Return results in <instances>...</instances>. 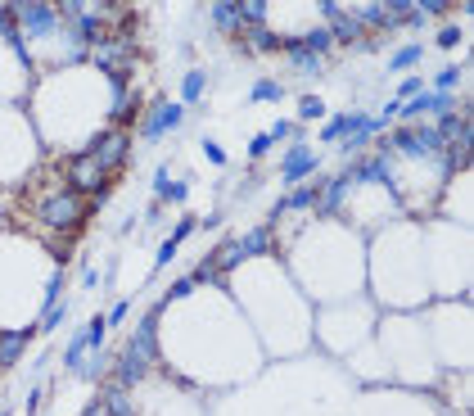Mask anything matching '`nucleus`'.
I'll use <instances>...</instances> for the list:
<instances>
[{
  "instance_id": "obj_1",
  "label": "nucleus",
  "mask_w": 474,
  "mask_h": 416,
  "mask_svg": "<svg viewBox=\"0 0 474 416\" xmlns=\"http://www.w3.org/2000/svg\"><path fill=\"white\" fill-rule=\"evenodd\" d=\"M158 312H163V303L145 312V321L136 326V335H131L127 353H122V362H118V384H122V389L141 384L145 371H150V362L158 358Z\"/></svg>"
},
{
  "instance_id": "obj_2",
  "label": "nucleus",
  "mask_w": 474,
  "mask_h": 416,
  "mask_svg": "<svg viewBox=\"0 0 474 416\" xmlns=\"http://www.w3.org/2000/svg\"><path fill=\"white\" fill-rule=\"evenodd\" d=\"M36 218L50 231H73L77 222L86 218V199L77 195V190H50V195L36 204Z\"/></svg>"
},
{
  "instance_id": "obj_3",
  "label": "nucleus",
  "mask_w": 474,
  "mask_h": 416,
  "mask_svg": "<svg viewBox=\"0 0 474 416\" xmlns=\"http://www.w3.org/2000/svg\"><path fill=\"white\" fill-rule=\"evenodd\" d=\"M91 59H95L104 73L122 77L131 64H136V41H131V36H104V41L91 45Z\"/></svg>"
},
{
  "instance_id": "obj_4",
  "label": "nucleus",
  "mask_w": 474,
  "mask_h": 416,
  "mask_svg": "<svg viewBox=\"0 0 474 416\" xmlns=\"http://www.w3.org/2000/svg\"><path fill=\"white\" fill-rule=\"evenodd\" d=\"M104 181H108V172L95 163V154H73L68 159V186L77 195H104Z\"/></svg>"
},
{
  "instance_id": "obj_5",
  "label": "nucleus",
  "mask_w": 474,
  "mask_h": 416,
  "mask_svg": "<svg viewBox=\"0 0 474 416\" xmlns=\"http://www.w3.org/2000/svg\"><path fill=\"white\" fill-rule=\"evenodd\" d=\"M127 150H131V136L118 132V127H108V132H99L95 141H91L86 154H95V163L108 172V167H122V163H127Z\"/></svg>"
},
{
  "instance_id": "obj_6",
  "label": "nucleus",
  "mask_w": 474,
  "mask_h": 416,
  "mask_svg": "<svg viewBox=\"0 0 474 416\" xmlns=\"http://www.w3.org/2000/svg\"><path fill=\"white\" fill-rule=\"evenodd\" d=\"M54 19H59L54 5H19V23H23V32H27V36H50Z\"/></svg>"
},
{
  "instance_id": "obj_7",
  "label": "nucleus",
  "mask_w": 474,
  "mask_h": 416,
  "mask_svg": "<svg viewBox=\"0 0 474 416\" xmlns=\"http://www.w3.org/2000/svg\"><path fill=\"white\" fill-rule=\"evenodd\" d=\"M176 122H185V104H158V109H154V118H145V141H158L163 132H172Z\"/></svg>"
},
{
  "instance_id": "obj_8",
  "label": "nucleus",
  "mask_w": 474,
  "mask_h": 416,
  "mask_svg": "<svg viewBox=\"0 0 474 416\" xmlns=\"http://www.w3.org/2000/svg\"><path fill=\"white\" fill-rule=\"evenodd\" d=\"M470 163H474V127H470V132H461V136H456V145L447 150V172H465Z\"/></svg>"
},
{
  "instance_id": "obj_9",
  "label": "nucleus",
  "mask_w": 474,
  "mask_h": 416,
  "mask_svg": "<svg viewBox=\"0 0 474 416\" xmlns=\"http://www.w3.org/2000/svg\"><path fill=\"white\" fill-rule=\"evenodd\" d=\"M312 167H316V159L303 150V145H294V150L285 154V181H303V176L312 172Z\"/></svg>"
},
{
  "instance_id": "obj_10",
  "label": "nucleus",
  "mask_w": 474,
  "mask_h": 416,
  "mask_svg": "<svg viewBox=\"0 0 474 416\" xmlns=\"http://www.w3.org/2000/svg\"><path fill=\"white\" fill-rule=\"evenodd\" d=\"M281 45L289 50V59H294V68H298V73H321V59H316V55H307L303 36H289V41H281Z\"/></svg>"
},
{
  "instance_id": "obj_11",
  "label": "nucleus",
  "mask_w": 474,
  "mask_h": 416,
  "mask_svg": "<svg viewBox=\"0 0 474 416\" xmlns=\"http://www.w3.org/2000/svg\"><path fill=\"white\" fill-rule=\"evenodd\" d=\"M27 340H32V330H5V335H0V367H10Z\"/></svg>"
},
{
  "instance_id": "obj_12",
  "label": "nucleus",
  "mask_w": 474,
  "mask_h": 416,
  "mask_svg": "<svg viewBox=\"0 0 474 416\" xmlns=\"http://www.w3.org/2000/svg\"><path fill=\"white\" fill-rule=\"evenodd\" d=\"M267 249H271V231H267V227L248 231L244 240H239V253H244V258H253V253H267Z\"/></svg>"
},
{
  "instance_id": "obj_13",
  "label": "nucleus",
  "mask_w": 474,
  "mask_h": 416,
  "mask_svg": "<svg viewBox=\"0 0 474 416\" xmlns=\"http://www.w3.org/2000/svg\"><path fill=\"white\" fill-rule=\"evenodd\" d=\"M303 45H307V55H330V45H334V36H330V27H312V32L303 36Z\"/></svg>"
},
{
  "instance_id": "obj_14",
  "label": "nucleus",
  "mask_w": 474,
  "mask_h": 416,
  "mask_svg": "<svg viewBox=\"0 0 474 416\" xmlns=\"http://www.w3.org/2000/svg\"><path fill=\"white\" fill-rule=\"evenodd\" d=\"M213 23L222 27V32H235V27H239V5H230V0L213 5Z\"/></svg>"
},
{
  "instance_id": "obj_15",
  "label": "nucleus",
  "mask_w": 474,
  "mask_h": 416,
  "mask_svg": "<svg viewBox=\"0 0 474 416\" xmlns=\"http://www.w3.org/2000/svg\"><path fill=\"white\" fill-rule=\"evenodd\" d=\"M239 23L258 32L262 23H267V5H262V0H244V5H239Z\"/></svg>"
},
{
  "instance_id": "obj_16",
  "label": "nucleus",
  "mask_w": 474,
  "mask_h": 416,
  "mask_svg": "<svg viewBox=\"0 0 474 416\" xmlns=\"http://www.w3.org/2000/svg\"><path fill=\"white\" fill-rule=\"evenodd\" d=\"M99 407H104V416H131V398H127L122 384H118V389H108V398Z\"/></svg>"
},
{
  "instance_id": "obj_17",
  "label": "nucleus",
  "mask_w": 474,
  "mask_h": 416,
  "mask_svg": "<svg viewBox=\"0 0 474 416\" xmlns=\"http://www.w3.org/2000/svg\"><path fill=\"white\" fill-rule=\"evenodd\" d=\"M330 36H334V41H357V36H362V23L348 19V14H339V19L330 23Z\"/></svg>"
},
{
  "instance_id": "obj_18",
  "label": "nucleus",
  "mask_w": 474,
  "mask_h": 416,
  "mask_svg": "<svg viewBox=\"0 0 474 416\" xmlns=\"http://www.w3.org/2000/svg\"><path fill=\"white\" fill-rule=\"evenodd\" d=\"M239 263H244V253H239V240L222 244V253H213V267H217V272H230V267H239Z\"/></svg>"
},
{
  "instance_id": "obj_19",
  "label": "nucleus",
  "mask_w": 474,
  "mask_h": 416,
  "mask_svg": "<svg viewBox=\"0 0 474 416\" xmlns=\"http://www.w3.org/2000/svg\"><path fill=\"white\" fill-rule=\"evenodd\" d=\"M307 204H316V190H312V186L289 190V199H281V204H276V213H285V208H307Z\"/></svg>"
},
{
  "instance_id": "obj_20",
  "label": "nucleus",
  "mask_w": 474,
  "mask_h": 416,
  "mask_svg": "<svg viewBox=\"0 0 474 416\" xmlns=\"http://www.w3.org/2000/svg\"><path fill=\"white\" fill-rule=\"evenodd\" d=\"M199 95H204V68H194V73L185 77V86H181V104H194Z\"/></svg>"
},
{
  "instance_id": "obj_21",
  "label": "nucleus",
  "mask_w": 474,
  "mask_h": 416,
  "mask_svg": "<svg viewBox=\"0 0 474 416\" xmlns=\"http://www.w3.org/2000/svg\"><path fill=\"white\" fill-rule=\"evenodd\" d=\"M344 195H348V176H339L330 190H325V199H321V208L325 213H334V208H344Z\"/></svg>"
},
{
  "instance_id": "obj_22",
  "label": "nucleus",
  "mask_w": 474,
  "mask_h": 416,
  "mask_svg": "<svg viewBox=\"0 0 474 416\" xmlns=\"http://www.w3.org/2000/svg\"><path fill=\"white\" fill-rule=\"evenodd\" d=\"M357 23L362 27H388V14H384V5H366V10L357 14Z\"/></svg>"
},
{
  "instance_id": "obj_23",
  "label": "nucleus",
  "mask_w": 474,
  "mask_h": 416,
  "mask_svg": "<svg viewBox=\"0 0 474 416\" xmlns=\"http://www.w3.org/2000/svg\"><path fill=\"white\" fill-rule=\"evenodd\" d=\"M0 36H19V10H14V5H0Z\"/></svg>"
},
{
  "instance_id": "obj_24",
  "label": "nucleus",
  "mask_w": 474,
  "mask_h": 416,
  "mask_svg": "<svg viewBox=\"0 0 474 416\" xmlns=\"http://www.w3.org/2000/svg\"><path fill=\"white\" fill-rule=\"evenodd\" d=\"M104 330H108V317H95V321H91V326H86V349H104Z\"/></svg>"
},
{
  "instance_id": "obj_25",
  "label": "nucleus",
  "mask_w": 474,
  "mask_h": 416,
  "mask_svg": "<svg viewBox=\"0 0 474 416\" xmlns=\"http://www.w3.org/2000/svg\"><path fill=\"white\" fill-rule=\"evenodd\" d=\"M420 55H425L420 45H407V50H398V55L388 59V68H393V73H398V68H411V64H416V59H420Z\"/></svg>"
},
{
  "instance_id": "obj_26",
  "label": "nucleus",
  "mask_w": 474,
  "mask_h": 416,
  "mask_svg": "<svg viewBox=\"0 0 474 416\" xmlns=\"http://www.w3.org/2000/svg\"><path fill=\"white\" fill-rule=\"evenodd\" d=\"M253 45H258V50H276V45H281V41H276V36H271L267 27H258V32L248 36V45H244V50H253Z\"/></svg>"
},
{
  "instance_id": "obj_27",
  "label": "nucleus",
  "mask_w": 474,
  "mask_h": 416,
  "mask_svg": "<svg viewBox=\"0 0 474 416\" xmlns=\"http://www.w3.org/2000/svg\"><path fill=\"white\" fill-rule=\"evenodd\" d=\"M325 113V104L316 95H303V104H298V118H321Z\"/></svg>"
},
{
  "instance_id": "obj_28",
  "label": "nucleus",
  "mask_w": 474,
  "mask_h": 416,
  "mask_svg": "<svg viewBox=\"0 0 474 416\" xmlns=\"http://www.w3.org/2000/svg\"><path fill=\"white\" fill-rule=\"evenodd\" d=\"M416 95H420V82H416V77H407V82L398 86V100H393V104H407V100H416Z\"/></svg>"
},
{
  "instance_id": "obj_29",
  "label": "nucleus",
  "mask_w": 474,
  "mask_h": 416,
  "mask_svg": "<svg viewBox=\"0 0 474 416\" xmlns=\"http://www.w3.org/2000/svg\"><path fill=\"white\" fill-rule=\"evenodd\" d=\"M59 321H64V303H50V308H45V317H41V330H54Z\"/></svg>"
},
{
  "instance_id": "obj_30",
  "label": "nucleus",
  "mask_w": 474,
  "mask_h": 416,
  "mask_svg": "<svg viewBox=\"0 0 474 416\" xmlns=\"http://www.w3.org/2000/svg\"><path fill=\"white\" fill-rule=\"evenodd\" d=\"M185 195H190L185 181H167V190H163V199H172V204H185Z\"/></svg>"
},
{
  "instance_id": "obj_31",
  "label": "nucleus",
  "mask_w": 474,
  "mask_h": 416,
  "mask_svg": "<svg viewBox=\"0 0 474 416\" xmlns=\"http://www.w3.org/2000/svg\"><path fill=\"white\" fill-rule=\"evenodd\" d=\"M285 91L276 86V82H258V86H253V100H281Z\"/></svg>"
},
{
  "instance_id": "obj_32",
  "label": "nucleus",
  "mask_w": 474,
  "mask_h": 416,
  "mask_svg": "<svg viewBox=\"0 0 474 416\" xmlns=\"http://www.w3.org/2000/svg\"><path fill=\"white\" fill-rule=\"evenodd\" d=\"M59 290H64V272H54V276H50V285H45V308L59 303Z\"/></svg>"
},
{
  "instance_id": "obj_33",
  "label": "nucleus",
  "mask_w": 474,
  "mask_h": 416,
  "mask_svg": "<svg viewBox=\"0 0 474 416\" xmlns=\"http://www.w3.org/2000/svg\"><path fill=\"white\" fill-rule=\"evenodd\" d=\"M456 82H461V68H442V73H438V91H442V95H447V86H456Z\"/></svg>"
},
{
  "instance_id": "obj_34",
  "label": "nucleus",
  "mask_w": 474,
  "mask_h": 416,
  "mask_svg": "<svg viewBox=\"0 0 474 416\" xmlns=\"http://www.w3.org/2000/svg\"><path fill=\"white\" fill-rule=\"evenodd\" d=\"M438 45H442V50L461 45V27H442V32H438Z\"/></svg>"
},
{
  "instance_id": "obj_35",
  "label": "nucleus",
  "mask_w": 474,
  "mask_h": 416,
  "mask_svg": "<svg viewBox=\"0 0 474 416\" xmlns=\"http://www.w3.org/2000/svg\"><path fill=\"white\" fill-rule=\"evenodd\" d=\"M176 249H181V240H176V235H167V244L158 249V267H167V263H172V253H176Z\"/></svg>"
},
{
  "instance_id": "obj_36",
  "label": "nucleus",
  "mask_w": 474,
  "mask_h": 416,
  "mask_svg": "<svg viewBox=\"0 0 474 416\" xmlns=\"http://www.w3.org/2000/svg\"><path fill=\"white\" fill-rule=\"evenodd\" d=\"M204 154H208V159H213L217 167L226 163V150H222V145H217V141H204Z\"/></svg>"
},
{
  "instance_id": "obj_37",
  "label": "nucleus",
  "mask_w": 474,
  "mask_h": 416,
  "mask_svg": "<svg viewBox=\"0 0 474 416\" xmlns=\"http://www.w3.org/2000/svg\"><path fill=\"white\" fill-rule=\"evenodd\" d=\"M190 290H194V281H190V276H185V281H176L172 290H167V303H172V299H185Z\"/></svg>"
},
{
  "instance_id": "obj_38",
  "label": "nucleus",
  "mask_w": 474,
  "mask_h": 416,
  "mask_svg": "<svg viewBox=\"0 0 474 416\" xmlns=\"http://www.w3.org/2000/svg\"><path fill=\"white\" fill-rule=\"evenodd\" d=\"M416 14H447V5H442V0H420Z\"/></svg>"
},
{
  "instance_id": "obj_39",
  "label": "nucleus",
  "mask_w": 474,
  "mask_h": 416,
  "mask_svg": "<svg viewBox=\"0 0 474 416\" xmlns=\"http://www.w3.org/2000/svg\"><path fill=\"white\" fill-rule=\"evenodd\" d=\"M194 227H199V222H194V218H181V222H176V231H172V235H176V240H185V235H190Z\"/></svg>"
},
{
  "instance_id": "obj_40",
  "label": "nucleus",
  "mask_w": 474,
  "mask_h": 416,
  "mask_svg": "<svg viewBox=\"0 0 474 416\" xmlns=\"http://www.w3.org/2000/svg\"><path fill=\"white\" fill-rule=\"evenodd\" d=\"M289 132H294L289 122H276V127H271V132H267V141H285V136H289Z\"/></svg>"
},
{
  "instance_id": "obj_41",
  "label": "nucleus",
  "mask_w": 474,
  "mask_h": 416,
  "mask_svg": "<svg viewBox=\"0 0 474 416\" xmlns=\"http://www.w3.org/2000/svg\"><path fill=\"white\" fill-rule=\"evenodd\" d=\"M167 181H172V172H167V167H158V172H154V190L163 195V190H167Z\"/></svg>"
},
{
  "instance_id": "obj_42",
  "label": "nucleus",
  "mask_w": 474,
  "mask_h": 416,
  "mask_svg": "<svg viewBox=\"0 0 474 416\" xmlns=\"http://www.w3.org/2000/svg\"><path fill=\"white\" fill-rule=\"evenodd\" d=\"M339 14H344V10H339V5H334V0H321V19H339Z\"/></svg>"
},
{
  "instance_id": "obj_43",
  "label": "nucleus",
  "mask_w": 474,
  "mask_h": 416,
  "mask_svg": "<svg viewBox=\"0 0 474 416\" xmlns=\"http://www.w3.org/2000/svg\"><path fill=\"white\" fill-rule=\"evenodd\" d=\"M271 150V141L267 136H258V141H248V154H253V159H258V154H267Z\"/></svg>"
}]
</instances>
